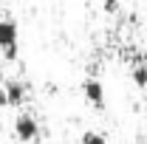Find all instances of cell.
Listing matches in <instances>:
<instances>
[{
  "label": "cell",
  "instance_id": "obj_2",
  "mask_svg": "<svg viewBox=\"0 0 147 144\" xmlns=\"http://www.w3.org/2000/svg\"><path fill=\"white\" fill-rule=\"evenodd\" d=\"M14 136H17L23 144H31L40 139V122H37L31 113H23L17 116V122H14Z\"/></svg>",
  "mask_w": 147,
  "mask_h": 144
},
{
  "label": "cell",
  "instance_id": "obj_5",
  "mask_svg": "<svg viewBox=\"0 0 147 144\" xmlns=\"http://www.w3.org/2000/svg\"><path fill=\"white\" fill-rule=\"evenodd\" d=\"M130 76H133L136 88H147V59H136L130 68Z\"/></svg>",
  "mask_w": 147,
  "mask_h": 144
},
{
  "label": "cell",
  "instance_id": "obj_1",
  "mask_svg": "<svg viewBox=\"0 0 147 144\" xmlns=\"http://www.w3.org/2000/svg\"><path fill=\"white\" fill-rule=\"evenodd\" d=\"M17 40H20V26L11 17H0V54L9 62L17 59Z\"/></svg>",
  "mask_w": 147,
  "mask_h": 144
},
{
  "label": "cell",
  "instance_id": "obj_4",
  "mask_svg": "<svg viewBox=\"0 0 147 144\" xmlns=\"http://www.w3.org/2000/svg\"><path fill=\"white\" fill-rule=\"evenodd\" d=\"M3 93H6V108H20L28 99V85L26 82H6Z\"/></svg>",
  "mask_w": 147,
  "mask_h": 144
},
{
  "label": "cell",
  "instance_id": "obj_3",
  "mask_svg": "<svg viewBox=\"0 0 147 144\" xmlns=\"http://www.w3.org/2000/svg\"><path fill=\"white\" fill-rule=\"evenodd\" d=\"M82 96H85V102H88L91 108H96V110L105 108V85H102L96 76H88V79L82 82Z\"/></svg>",
  "mask_w": 147,
  "mask_h": 144
},
{
  "label": "cell",
  "instance_id": "obj_7",
  "mask_svg": "<svg viewBox=\"0 0 147 144\" xmlns=\"http://www.w3.org/2000/svg\"><path fill=\"white\" fill-rule=\"evenodd\" d=\"M119 3H122V0H102V9H105L108 14H113V11L119 9Z\"/></svg>",
  "mask_w": 147,
  "mask_h": 144
},
{
  "label": "cell",
  "instance_id": "obj_6",
  "mask_svg": "<svg viewBox=\"0 0 147 144\" xmlns=\"http://www.w3.org/2000/svg\"><path fill=\"white\" fill-rule=\"evenodd\" d=\"M79 144H108V139L99 133V130H85L82 133V141Z\"/></svg>",
  "mask_w": 147,
  "mask_h": 144
}]
</instances>
